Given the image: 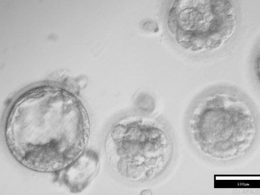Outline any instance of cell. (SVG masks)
Wrapping results in <instances>:
<instances>
[{
	"instance_id": "cell-3",
	"label": "cell",
	"mask_w": 260,
	"mask_h": 195,
	"mask_svg": "<svg viewBox=\"0 0 260 195\" xmlns=\"http://www.w3.org/2000/svg\"><path fill=\"white\" fill-rule=\"evenodd\" d=\"M105 149L111 166L120 177L132 182H149L160 177L169 166L173 137L161 119L127 116L110 129Z\"/></svg>"
},
{
	"instance_id": "cell-4",
	"label": "cell",
	"mask_w": 260,
	"mask_h": 195,
	"mask_svg": "<svg viewBox=\"0 0 260 195\" xmlns=\"http://www.w3.org/2000/svg\"><path fill=\"white\" fill-rule=\"evenodd\" d=\"M168 25L183 47L193 52L211 51L221 46L234 32V9L228 0L175 1Z\"/></svg>"
},
{
	"instance_id": "cell-6",
	"label": "cell",
	"mask_w": 260,
	"mask_h": 195,
	"mask_svg": "<svg viewBox=\"0 0 260 195\" xmlns=\"http://www.w3.org/2000/svg\"><path fill=\"white\" fill-rule=\"evenodd\" d=\"M255 73L257 76V78L260 81V55L258 54L255 61Z\"/></svg>"
},
{
	"instance_id": "cell-5",
	"label": "cell",
	"mask_w": 260,
	"mask_h": 195,
	"mask_svg": "<svg viewBox=\"0 0 260 195\" xmlns=\"http://www.w3.org/2000/svg\"><path fill=\"white\" fill-rule=\"evenodd\" d=\"M99 158L97 153L85 150L77 158L65 167L55 172L56 182L63 185L71 192L83 191L98 172Z\"/></svg>"
},
{
	"instance_id": "cell-2",
	"label": "cell",
	"mask_w": 260,
	"mask_h": 195,
	"mask_svg": "<svg viewBox=\"0 0 260 195\" xmlns=\"http://www.w3.org/2000/svg\"><path fill=\"white\" fill-rule=\"evenodd\" d=\"M258 117L248 100L233 90L204 94L188 113L189 140L200 154L212 160L228 162L243 157L259 135Z\"/></svg>"
},
{
	"instance_id": "cell-1",
	"label": "cell",
	"mask_w": 260,
	"mask_h": 195,
	"mask_svg": "<svg viewBox=\"0 0 260 195\" xmlns=\"http://www.w3.org/2000/svg\"><path fill=\"white\" fill-rule=\"evenodd\" d=\"M89 134L87 113L80 100L54 86L24 92L5 122V140L13 156L40 172L54 173L71 163L85 150Z\"/></svg>"
}]
</instances>
